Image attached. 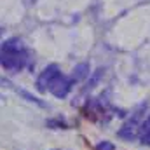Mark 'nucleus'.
<instances>
[{
    "label": "nucleus",
    "mask_w": 150,
    "mask_h": 150,
    "mask_svg": "<svg viewBox=\"0 0 150 150\" xmlns=\"http://www.w3.org/2000/svg\"><path fill=\"white\" fill-rule=\"evenodd\" d=\"M94 150H115V145L112 142H108V140H101V142L96 143Z\"/></svg>",
    "instance_id": "1a4fd4ad"
},
{
    "label": "nucleus",
    "mask_w": 150,
    "mask_h": 150,
    "mask_svg": "<svg viewBox=\"0 0 150 150\" xmlns=\"http://www.w3.org/2000/svg\"><path fill=\"white\" fill-rule=\"evenodd\" d=\"M19 94H21V96H25V98H26L28 101H32V103H37V105H40V107H45V103H42L38 98H35L33 94H30V93H26V91H19Z\"/></svg>",
    "instance_id": "9d476101"
},
{
    "label": "nucleus",
    "mask_w": 150,
    "mask_h": 150,
    "mask_svg": "<svg viewBox=\"0 0 150 150\" xmlns=\"http://www.w3.org/2000/svg\"><path fill=\"white\" fill-rule=\"evenodd\" d=\"M59 74H61V70H59L58 65H49V67H45V68L40 72V75L37 77V82H35L37 91L38 93H47L51 82H52Z\"/></svg>",
    "instance_id": "7ed1b4c3"
},
{
    "label": "nucleus",
    "mask_w": 150,
    "mask_h": 150,
    "mask_svg": "<svg viewBox=\"0 0 150 150\" xmlns=\"http://www.w3.org/2000/svg\"><path fill=\"white\" fill-rule=\"evenodd\" d=\"M28 63V51L23 40L11 37L0 42V65L9 72H19Z\"/></svg>",
    "instance_id": "f257e3e1"
},
{
    "label": "nucleus",
    "mask_w": 150,
    "mask_h": 150,
    "mask_svg": "<svg viewBox=\"0 0 150 150\" xmlns=\"http://www.w3.org/2000/svg\"><path fill=\"white\" fill-rule=\"evenodd\" d=\"M136 138H140L142 143H149V140H150V115H147L142 120V124L138 127V136Z\"/></svg>",
    "instance_id": "423d86ee"
},
{
    "label": "nucleus",
    "mask_w": 150,
    "mask_h": 150,
    "mask_svg": "<svg viewBox=\"0 0 150 150\" xmlns=\"http://www.w3.org/2000/svg\"><path fill=\"white\" fill-rule=\"evenodd\" d=\"M101 74H103V70H101V68H100V70H96V74L93 75V77H91V80H89V82H87V86L84 87V93H87L89 89H93V87H94V86L98 84V80H100Z\"/></svg>",
    "instance_id": "6e6552de"
},
{
    "label": "nucleus",
    "mask_w": 150,
    "mask_h": 150,
    "mask_svg": "<svg viewBox=\"0 0 150 150\" xmlns=\"http://www.w3.org/2000/svg\"><path fill=\"white\" fill-rule=\"evenodd\" d=\"M72 87H74V82H72V79L70 77H67V75L59 74L52 82H51V86H49V93L52 94V96H56V98H59V100H63V98H67L68 96V93L72 91Z\"/></svg>",
    "instance_id": "f03ea898"
},
{
    "label": "nucleus",
    "mask_w": 150,
    "mask_h": 150,
    "mask_svg": "<svg viewBox=\"0 0 150 150\" xmlns=\"http://www.w3.org/2000/svg\"><path fill=\"white\" fill-rule=\"evenodd\" d=\"M145 119V115L142 112H136L133 113V117L119 129V136L120 138H124V140H134L136 136H138V127H140V124H142V120Z\"/></svg>",
    "instance_id": "20e7f679"
},
{
    "label": "nucleus",
    "mask_w": 150,
    "mask_h": 150,
    "mask_svg": "<svg viewBox=\"0 0 150 150\" xmlns=\"http://www.w3.org/2000/svg\"><path fill=\"white\" fill-rule=\"evenodd\" d=\"M147 145H150V140H149V143H147Z\"/></svg>",
    "instance_id": "9b49d317"
},
{
    "label": "nucleus",
    "mask_w": 150,
    "mask_h": 150,
    "mask_svg": "<svg viewBox=\"0 0 150 150\" xmlns=\"http://www.w3.org/2000/svg\"><path fill=\"white\" fill-rule=\"evenodd\" d=\"M89 75H91V67H89V63H79L74 70H72L70 79H72V82L75 84V82H82V80H86Z\"/></svg>",
    "instance_id": "39448f33"
},
{
    "label": "nucleus",
    "mask_w": 150,
    "mask_h": 150,
    "mask_svg": "<svg viewBox=\"0 0 150 150\" xmlns=\"http://www.w3.org/2000/svg\"><path fill=\"white\" fill-rule=\"evenodd\" d=\"M52 150H59V149H52Z\"/></svg>",
    "instance_id": "f8f14e48"
},
{
    "label": "nucleus",
    "mask_w": 150,
    "mask_h": 150,
    "mask_svg": "<svg viewBox=\"0 0 150 150\" xmlns=\"http://www.w3.org/2000/svg\"><path fill=\"white\" fill-rule=\"evenodd\" d=\"M49 127H52V129H67L68 127V124L63 120V119H51V120H47L45 122Z\"/></svg>",
    "instance_id": "0eeeda50"
}]
</instances>
